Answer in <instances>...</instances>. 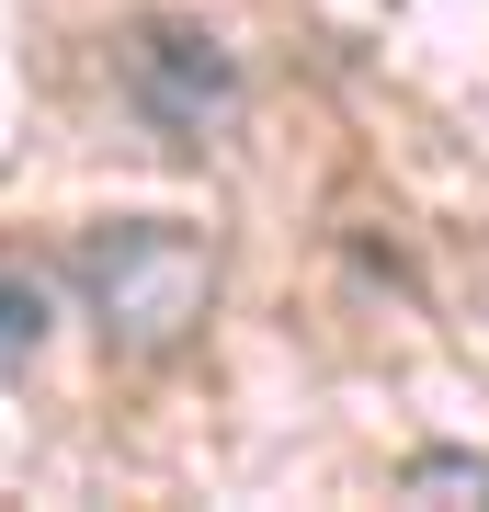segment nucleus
<instances>
[{
    "label": "nucleus",
    "mask_w": 489,
    "mask_h": 512,
    "mask_svg": "<svg viewBox=\"0 0 489 512\" xmlns=\"http://www.w3.org/2000/svg\"><path fill=\"white\" fill-rule=\"evenodd\" d=\"M69 285H80L91 330H103V353L171 365L217 319V239L182 228V217H103L69 239Z\"/></svg>",
    "instance_id": "obj_1"
},
{
    "label": "nucleus",
    "mask_w": 489,
    "mask_h": 512,
    "mask_svg": "<svg viewBox=\"0 0 489 512\" xmlns=\"http://www.w3.org/2000/svg\"><path fill=\"white\" fill-rule=\"evenodd\" d=\"M114 92H126V114H137L160 148L205 160V148H228L251 80H239V57H228L217 23H194V12H137V23H114Z\"/></svg>",
    "instance_id": "obj_2"
},
{
    "label": "nucleus",
    "mask_w": 489,
    "mask_h": 512,
    "mask_svg": "<svg viewBox=\"0 0 489 512\" xmlns=\"http://www.w3.org/2000/svg\"><path fill=\"white\" fill-rule=\"evenodd\" d=\"M46 353V285L35 274H0V376H23Z\"/></svg>",
    "instance_id": "obj_3"
},
{
    "label": "nucleus",
    "mask_w": 489,
    "mask_h": 512,
    "mask_svg": "<svg viewBox=\"0 0 489 512\" xmlns=\"http://www.w3.org/2000/svg\"><path fill=\"white\" fill-rule=\"evenodd\" d=\"M421 490H489L478 456H421Z\"/></svg>",
    "instance_id": "obj_4"
}]
</instances>
